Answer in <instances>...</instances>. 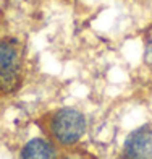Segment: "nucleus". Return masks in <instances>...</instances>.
<instances>
[{
	"mask_svg": "<svg viewBox=\"0 0 152 159\" xmlns=\"http://www.w3.org/2000/svg\"><path fill=\"white\" fill-rule=\"evenodd\" d=\"M23 70L21 54L16 41L0 39V91L11 94L20 89Z\"/></svg>",
	"mask_w": 152,
	"mask_h": 159,
	"instance_id": "obj_1",
	"label": "nucleus"
},
{
	"mask_svg": "<svg viewBox=\"0 0 152 159\" xmlns=\"http://www.w3.org/2000/svg\"><path fill=\"white\" fill-rule=\"evenodd\" d=\"M54 136L65 146L78 143L86 132V119L83 112L73 107H63L57 111L52 119Z\"/></svg>",
	"mask_w": 152,
	"mask_h": 159,
	"instance_id": "obj_2",
	"label": "nucleus"
},
{
	"mask_svg": "<svg viewBox=\"0 0 152 159\" xmlns=\"http://www.w3.org/2000/svg\"><path fill=\"white\" fill-rule=\"evenodd\" d=\"M118 159H152V128L142 125L126 136Z\"/></svg>",
	"mask_w": 152,
	"mask_h": 159,
	"instance_id": "obj_3",
	"label": "nucleus"
},
{
	"mask_svg": "<svg viewBox=\"0 0 152 159\" xmlns=\"http://www.w3.org/2000/svg\"><path fill=\"white\" fill-rule=\"evenodd\" d=\"M20 159H55V149L44 138H33L23 146Z\"/></svg>",
	"mask_w": 152,
	"mask_h": 159,
	"instance_id": "obj_4",
	"label": "nucleus"
},
{
	"mask_svg": "<svg viewBox=\"0 0 152 159\" xmlns=\"http://www.w3.org/2000/svg\"><path fill=\"white\" fill-rule=\"evenodd\" d=\"M144 62L152 67V44H149L147 49H146V54H144Z\"/></svg>",
	"mask_w": 152,
	"mask_h": 159,
	"instance_id": "obj_5",
	"label": "nucleus"
},
{
	"mask_svg": "<svg viewBox=\"0 0 152 159\" xmlns=\"http://www.w3.org/2000/svg\"><path fill=\"white\" fill-rule=\"evenodd\" d=\"M70 159H84V157H70Z\"/></svg>",
	"mask_w": 152,
	"mask_h": 159,
	"instance_id": "obj_6",
	"label": "nucleus"
}]
</instances>
